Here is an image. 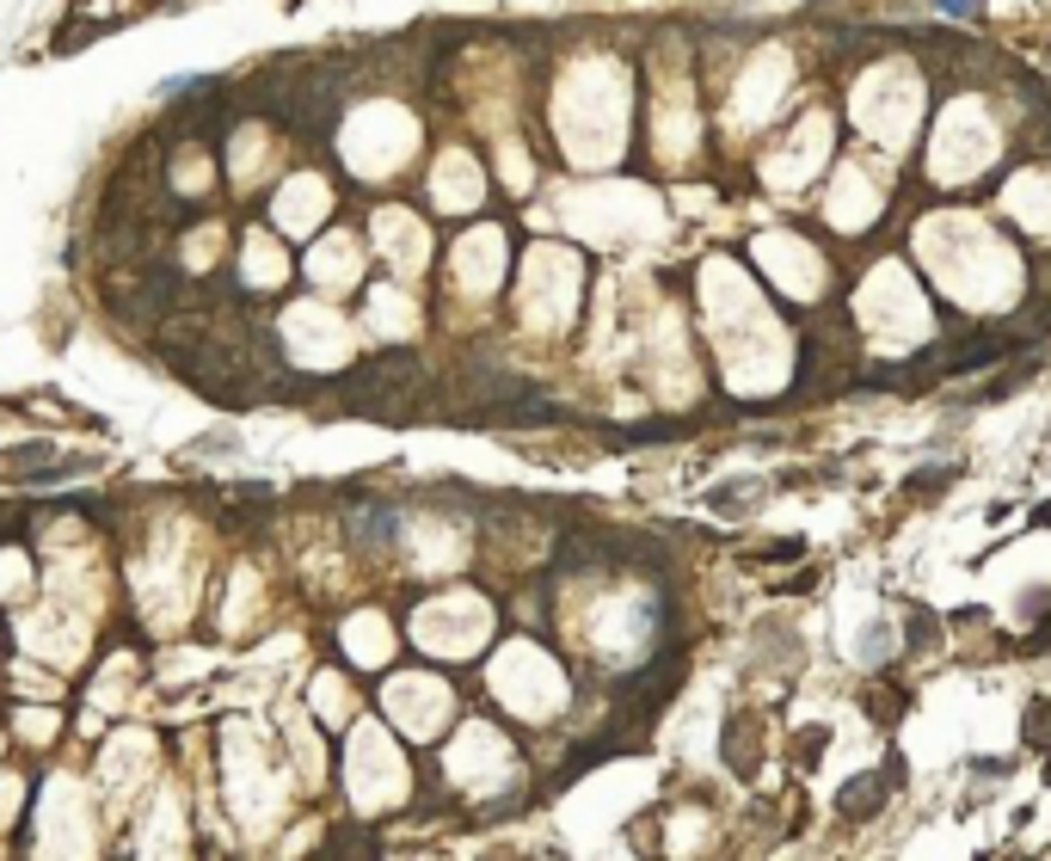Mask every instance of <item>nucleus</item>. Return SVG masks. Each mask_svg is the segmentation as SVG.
<instances>
[{
  "label": "nucleus",
  "mask_w": 1051,
  "mask_h": 861,
  "mask_svg": "<svg viewBox=\"0 0 1051 861\" xmlns=\"http://www.w3.org/2000/svg\"><path fill=\"white\" fill-rule=\"evenodd\" d=\"M897 782H904V763H897V757H885L880 775H861V782H849L843 794H836V813H843V818H873L885 800L897 794Z\"/></svg>",
  "instance_id": "1"
},
{
  "label": "nucleus",
  "mask_w": 1051,
  "mask_h": 861,
  "mask_svg": "<svg viewBox=\"0 0 1051 861\" xmlns=\"http://www.w3.org/2000/svg\"><path fill=\"white\" fill-rule=\"evenodd\" d=\"M824 745H830V726H812V733H800V738H793V763H818V751H824Z\"/></svg>",
  "instance_id": "4"
},
{
  "label": "nucleus",
  "mask_w": 1051,
  "mask_h": 861,
  "mask_svg": "<svg viewBox=\"0 0 1051 861\" xmlns=\"http://www.w3.org/2000/svg\"><path fill=\"white\" fill-rule=\"evenodd\" d=\"M947 7H953V13H977V7H984V0H947Z\"/></svg>",
  "instance_id": "6"
},
{
  "label": "nucleus",
  "mask_w": 1051,
  "mask_h": 861,
  "mask_svg": "<svg viewBox=\"0 0 1051 861\" xmlns=\"http://www.w3.org/2000/svg\"><path fill=\"white\" fill-rule=\"evenodd\" d=\"M867 707L880 714V726H892L897 714H904V695H897L892 683H867Z\"/></svg>",
  "instance_id": "2"
},
{
  "label": "nucleus",
  "mask_w": 1051,
  "mask_h": 861,
  "mask_svg": "<svg viewBox=\"0 0 1051 861\" xmlns=\"http://www.w3.org/2000/svg\"><path fill=\"white\" fill-rule=\"evenodd\" d=\"M1027 653H1051V615H1046V627H1039V634H1027Z\"/></svg>",
  "instance_id": "5"
},
{
  "label": "nucleus",
  "mask_w": 1051,
  "mask_h": 861,
  "mask_svg": "<svg viewBox=\"0 0 1051 861\" xmlns=\"http://www.w3.org/2000/svg\"><path fill=\"white\" fill-rule=\"evenodd\" d=\"M1033 523H1039V530H1051V499H1046V505H1039V511H1033Z\"/></svg>",
  "instance_id": "7"
},
{
  "label": "nucleus",
  "mask_w": 1051,
  "mask_h": 861,
  "mask_svg": "<svg viewBox=\"0 0 1051 861\" xmlns=\"http://www.w3.org/2000/svg\"><path fill=\"white\" fill-rule=\"evenodd\" d=\"M1027 745H1033V751H1051V702H1033L1027 707Z\"/></svg>",
  "instance_id": "3"
}]
</instances>
